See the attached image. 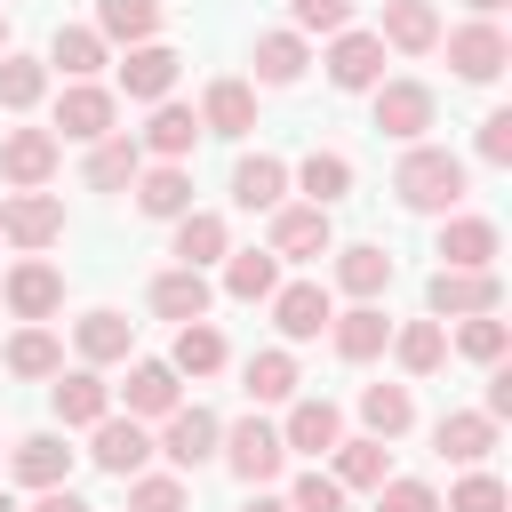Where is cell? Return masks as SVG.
<instances>
[{"instance_id":"6da1fadb","label":"cell","mask_w":512,"mask_h":512,"mask_svg":"<svg viewBox=\"0 0 512 512\" xmlns=\"http://www.w3.org/2000/svg\"><path fill=\"white\" fill-rule=\"evenodd\" d=\"M464 184H472V168H464L448 144H408L400 168H392V192H400V208H416V216H448V208L464 200Z\"/></svg>"},{"instance_id":"7a4b0ae2","label":"cell","mask_w":512,"mask_h":512,"mask_svg":"<svg viewBox=\"0 0 512 512\" xmlns=\"http://www.w3.org/2000/svg\"><path fill=\"white\" fill-rule=\"evenodd\" d=\"M216 456L232 464V480H248V488H272V480H280V464H288V440H280V424H264V416H240V424L216 440Z\"/></svg>"},{"instance_id":"3957f363","label":"cell","mask_w":512,"mask_h":512,"mask_svg":"<svg viewBox=\"0 0 512 512\" xmlns=\"http://www.w3.org/2000/svg\"><path fill=\"white\" fill-rule=\"evenodd\" d=\"M424 304H432V320H472V312H496L504 304V280H496V264H480V272L440 264L432 288H424Z\"/></svg>"},{"instance_id":"277c9868","label":"cell","mask_w":512,"mask_h":512,"mask_svg":"<svg viewBox=\"0 0 512 512\" xmlns=\"http://www.w3.org/2000/svg\"><path fill=\"white\" fill-rule=\"evenodd\" d=\"M448 64H456V80L488 88V80L512 64V40H504V24H496V16H472V24H456V32H448Z\"/></svg>"},{"instance_id":"5b68a950","label":"cell","mask_w":512,"mask_h":512,"mask_svg":"<svg viewBox=\"0 0 512 512\" xmlns=\"http://www.w3.org/2000/svg\"><path fill=\"white\" fill-rule=\"evenodd\" d=\"M368 96H376V128H384L392 144H424L432 112H440V96H432L424 80H376Z\"/></svg>"},{"instance_id":"8992f818","label":"cell","mask_w":512,"mask_h":512,"mask_svg":"<svg viewBox=\"0 0 512 512\" xmlns=\"http://www.w3.org/2000/svg\"><path fill=\"white\" fill-rule=\"evenodd\" d=\"M216 440H224V424H216L208 408H184V400H176V408L160 416V440H152V456H168L176 472H200V464L216 456Z\"/></svg>"},{"instance_id":"52a82bcc","label":"cell","mask_w":512,"mask_h":512,"mask_svg":"<svg viewBox=\"0 0 512 512\" xmlns=\"http://www.w3.org/2000/svg\"><path fill=\"white\" fill-rule=\"evenodd\" d=\"M0 240H16V248H48V240H64V200L40 192V184L8 192V200H0Z\"/></svg>"},{"instance_id":"ba28073f","label":"cell","mask_w":512,"mask_h":512,"mask_svg":"<svg viewBox=\"0 0 512 512\" xmlns=\"http://www.w3.org/2000/svg\"><path fill=\"white\" fill-rule=\"evenodd\" d=\"M88 432H96V440H88V456H96L112 480H136V472L152 464V432H144V416H96Z\"/></svg>"},{"instance_id":"9c48e42d","label":"cell","mask_w":512,"mask_h":512,"mask_svg":"<svg viewBox=\"0 0 512 512\" xmlns=\"http://www.w3.org/2000/svg\"><path fill=\"white\" fill-rule=\"evenodd\" d=\"M328 80L344 88V96H368L376 80H384V40L376 32H328Z\"/></svg>"},{"instance_id":"30bf717a","label":"cell","mask_w":512,"mask_h":512,"mask_svg":"<svg viewBox=\"0 0 512 512\" xmlns=\"http://www.w3.org/2000/svg\"><path fill=\"white\" fill-rule=\"evenodd\" d=\"M56 160H64V136H56V128H8V136H0V176H8L16 192H24V184H48Z\"/></svg>"},{"instance_id":"8fae6325","label":"cell","mask_w":512,"mask_h":512,"mask_svg":"<svg viewBox=\"0 0 512 512\" xmlns=\"http://www.w3.org/2000/svg\"><path fill=\"white\" fill-rule=\"evenodd\" d=\"M264 304H272V328H280L288 344H312V336L328 328V312H336V296H328L320 280H288V288H272Z\"/></svg>"},{"instance_id":"7c38bea8","label":"cell","mask_w":512,"mask_h":512,"mask_svg":"<svg viewBox=\"0 0 512 512\" xmlns=\"http://www.w3.org/2000/svg\"><path fill=\"white\" fill-rule=\"evenodd\" d=\"M112 120H120V96H112V88H96V80H72V88L56 96V128H64L72 144L112 136Z\"/></svg>"},{"instance_id":"4fadbf2b","label":"cell","mask_w":512,"mask_h":512,"mask_svg":"<svg viewBox=\"0 0 512 512\" xmlns=\"http://www.w3.org/2000/svg\"><path fill=\"white\" fill-rule=\"evenodd\" d=\"M280 264H304V256H328V208H312V200H280L272 208V240H264Z\"/></svg>"},{"instance_id":"5bb4252c","label":"cell","mask_w":512,"mask_h":512,"mask_svg":"<svg viewBox=\"0 0 512 512\" xmlns=\"http://www.w3.org/2000/svg\"><path fill=\"white\" fill-rule=\"evenodd\" d=\"M0 304H8L16 320H48V312L64 304V272H56V264H40V256H24V264L0 280Z\"/></svg>"},{"instance_id":"9a60e30c","label":"cell","mask_w":512,"mask_h":512,"mask_svg":"<svg viewBox=\"0 0 512 512\" xmlns=\"http://www.w3.org/2000/svg\"><path fill=\"white\" fill-rule=\"evenodd\" d=\"M48 400H56V424H64V432H80V424H96V416H112V384H104V376H96L88 360H80L72 376L56 368V384H48Z\"/></svg>"},{"instance_id":"2e32d148","label":"cell","mask_w":512,"mask_h":512,"mask_svg":"<svg viewBox=\"0 0 512 512\" xmlns=\"http://www.w3.org/2000/svg\"><path fill=\"white\" fill-rule=\"evenodd\" d=\"M176 72H184V56H176L168 40H136L128 64H120V88H128L136 104H160V96L176 88Z\"/></svg>"},{"instance_id":"e0dca14e","label":"cell","mask_w":512,"mask_h":512,"mask_svg":"<svg viewBox=\"0 0 512 512\" xmlns=\"http://www.w3.org/2000/svg\"><path fill=\"white\" fill-rule=\"evenodd\" d=\"M136 208H144L152 224H176V216L192 208V168H184V160H152V168H136Z\"/></svg>"},{"instance_id":"ac0fdd59","label":"cell","mask_w":512,"mask_h":512,"mask_svg":"<svg viewBox=\"0 0 512 512\" xmlns=\"http://www.w3.org/2000/svg\"><path fill=\"white\" fill-rule=\"evenodd\" d=\"M432 448L448 456V464H488V448H496V416H480V408H448L440 424H432Z\"/></svg>"},{"instance_id":"d6986e66","label":"cell","mask_w":512,"mask_h":512,"mask_svg":"<svg viewBox=\"0 0 512 512\" xmlns=\"http://www.w3.org/2000/svg\"><path fill=\"white\" fill-rule=\"evenodd\" d=\"M376 40L400 48V56H424V48H440V8H432V0H384Z\"/></svg>"},{"instance_id":"ffe728a7","label":"cell","mask_w":512,"mask_h":512,"mask_svg":"<svg viewBox=\"0 0 512 512\" xmlns=\"http://www.w3.org/2000/svg\"><path fill=\"white\" fill-rule=\"evenodd\" d=\"M256 128V88L248 80H208L200 96V136H248Z\"/></svg>"},{"instance_id":"44dd1931","label":"cell","mask_w":512,"mask_h":512,"mask_svg":"<svg viewBox=\"0 0 512 512\" xmlns=\"http://www.w3.org/2000/svg\"><path fill=\"white\" fill-rule=\"evenodd\" d=\"M152 160H192V144H200V112L192 104H152V120H144V136H136Z\"/></svg>"},{"instance_id":"7402d4cb","label":"cell","mask_w":512,"mask_h":512,"mask_svg":"<svg viewBox=\"0 0 512 512\" xmlns=\"http://www.w3.org/2000/svg\"><path fill=\"white\" fill-rule=\"evenodd\" d=\"M224 248H232V224H224L216 208H184V216H176V248H168L176 264H192V272H208V264H216Z\"/></svg>"},{"instance_id":"603a6c76","label":"cell","mask_w":512,"mask_h":512,"mask_svg":"<svg viewBox=\"0 0 512 512\" xmlns=\"http://www.w3.org/2000/svg\"><path fill=\"white\" fill-rule=\"evenodd\" d=\"M208 296H216V288H208V272H192V264H168V272L152 280V312L176 320V328H184V320H208Z\"/></svg>"},{"instance_id":"cb8c5ba5","label":"cell","mask_w":512,"mask_h":512,"mask_svg":"<svg viewBox=\"0 0 512 512\" xmlns=\"http://www.w3.org/2000/svg\"><path fill=\"white\" fill-rule=\"evenodd\" d=\"M72 344H80V360H88V368H104V360H128V344H136V320L96 304V312H80V320H72Z\"/></svg>"},{"instance_id":"d4e9b609","label":"cell","mask_w":512,"mask_h":512,"mask_svg":"<svg viewBox=\"0 0 512 512\" xmlns=\"http://www.w3.org/2000/svg\"><path fill=\"white\" fill-rule=\"evenodd\" d=\"M336 288H344V296H360V304H376V296L392 288V256H384L376 240H352V248H336Z\"/></svg>"},{"instance_id":"484cf974","label":"cell","mask_w":512,"mask_h":512,"mask_svg":"<svg viewBox=\"0 0 512 512\" xmlns=\"http://www.w3.org/2000/svg\"><path fill=\"white\" fill-rule=\"evenodd\" d=\"M328 336H336V360H376L384 352V336H392V320L376 312V304H352V312H328Z\"/></svg>"},{"instance_id":"4316f807","label":"cell","mask_w":512,"mask_h":512,"mask_svg":"<svg viewBox=\"0 0 512 512\" xmlns=\"http://www.w3.org/2000/svg\"><path fill=\"white\" fill-rule=\"evenodd\" d=\"M280 440H288L296 456H328V448L344 440V416H336V400H296V408H288V424H280Z\"/></svg>"},{"instance_id":"83f0119b","label":"cell","mask_w":512,"mask_h":512,"mask_svg":"<svg viewBox=\"0 0 512 512\" xmlns=\"http://www.w3.org/2000/svg\"><path fill=\"white\" fill-rule=\"evenodd\" d=\"M104 48H112V40H104L96 24H56V40H48V64H56L64 80H96V72H104Z\"/></svg>"},{"instance_id":"f1b7e54d","label":"cell","mask_w":512,"mask_h":512,"mask_svg":"<svg viewBox=\"0 0 512 512\" xmlns=\"http://www.w3.org/2000/svg\"><path fill=\"white\" fill-rule=\"evenodd\" d=\"M496 224L488 216H448L440 224V264H464V272H480V264H496Z\"/></svg>"},{"instance_id":"f546056e","label":"cell","mask_w":512,"mask_h":512,"mask_svg":"<svg viewBox=\"0 0 512 512\" xmlns=\"http://www.w3.org/2000/svg\"><path fill=\"white\" fill-rule=\"evenodd\" d=\"M272 288H280V256H272V248H224V296L264 304Z\"/></svg>"},{"instance_id":"4dcf8cb0","label":"cell","mask_w":512,"mask_h":512,"mask_svg":"<svg viewBox=\"0 0 512 512\" xmlns=\"http://www.w3.org/2000/svg\"><path fill=\"white\" fill-rule=\"evenodd\" d=\"M120 392H128V416H168V408L184 400V376H176L168 360H136Z\"/></svg>"},{"instance_id":"1f68e13d","label":"cell","mask_w":512,"mask_h":512,"mask_svg":"<svg viewBox=\"0 0 512 512\" xmlns=\"http://www.w3.org/2000/svg\"><path fill=\"white\" fill-rule=\"evenodd\" d=\"M248 64H256V80H264V88H296V80H304V64H312V48H304V32H264Z\"/></svg>"},{"instance_id":"d6a6232c","label":"cell","mask_w":512,"mask_h":512,"mask_svg":"<svg viewBox=\"0 0 512 512\" xmlns=\"http://www.w3.org/2000/svg\"><path fill=\"white\" fill-rule=\"evenodd\" d=\"M136 168H144V144H136V136H120V128H112V136H96V144H88V184H96V192L136 184Z\"/></svg>"},{"instance_id":"836d02e7","label":"cell","mask_w":512,"mask_h":512,"mask_svg":"<svg viewBox=\"0 0 512 512\" xmlns=\"http://www.w3.org/2000/svg\"><path fill=\"white\" fill-rule=\"evenodd\" d=\"M280 192H288V160H272V152H240V168H232V200H240V208H280Z\"/></svg>"},{"instance_id":"e575fe53","label":"cell","mask_w":512,"mask_h":512,"mask_svg":"<svg viewBox=\"0 0 512 512\" xmlns=\"http://www.w3.org/2000/svg\"><path fill=\"white\" fill-rule=\"evenodd\" d=\"M328 456H336V488H344V496H352V488H384V480H392V464H384V440H376V432L336 440Z\"/></svg>"},{"instance_id":"d590c367","label":"cell","mask_w":512,"mask_h":512,"mask_svg":"<svg viewBox=\"0 0 512 512\" xmlns=\"http://www.w3.org/2000/svg\"><path fill=\"white\" fill-rule=\"evenodd\" d=\"M384 344H392V360H400L408 376H432V368L448 360V328H440V320H408V328H392Z\"/></svg>"},{"instance_id":"8d00e7d4","label":"cell","mask_w":512,"mask_h":512,"mask_svg":"<svg viewBox=\"0 0 512 512\" xmlns=\"http://www.w3.org/2000/svg\"><path fill=\"white\" fill-rule=\"evenodd\" d=\"M8 464H16V480H24V488H56V480L72 472V448H64L56 432H32V440H16V456H8Z\"/></svg>"},{"instance_id":"74e56055","label":"cell","mask_w":512,"mask_h":512,"mask_svg":"<svg viewBox=\"0 0 512 512\" xmlns=\"http://www.w3.org/2000/svg\"><path fill=\"white\" fill-rule=\"evenodd\" d=\"M360 424H368L376 440H400V432L416 424V400H408V384H368V392H360Z\"/></svg>"},{"instance_id":"f35d334b","label":"cell","mask_w":512,"mask_h":512,"mask_svg":"<svg viewBox=\"0 0 512 512\" xmlns=\"http://www.w3.org/2000/svg\"><path fill=\"white\" fill-rule=\"evenodd\" d=\"M168 368H176V376H216V368H224V336H216L208 320H184V328H176Z\"/></svg>"},{"instance_id":"ab89813d","label":"cell","mask_w":512,"mask_h":512,"mask_svg":"<svg viewBox=\"0 0 512 512\" xmlns=\"http://www.w3.org/2000/svg\"><path fill=\"white\" fill-rule=\"evenodd\" d=\"M240 392H248L256 408H272V400H296V360H288V352H256V360L240 368Z\"/></svg>"},{"instance_id":"60d3db41","label":"cell","mask_w":512,"mask_h":512,"mask_svg":"<svg viewBox=\"0 0 512 512\" xmlns=\"http://www.w3.org/2000/svg\"><path fill=\"white\" fill-rule=\"evenodd\" d=\"M40 96H48V64H40V56L0 48V104H8V112H32Z\"/></svg>"},{"instance_id":"b9f144b4","label":"cell","mask_w":512,"mask_h":512,"mask_svg":"<svg viewBox=\"0 0 512 512\" xmlns=\"http://www.w3.org/2000/svg\"><path fill=\"white\" fill-rule=\"evenodd\" d=\"M96 32L104 40H152L160 32V0H96Z\"/></svg>"},{"instance_id":"7bdbcfd3","label":"cell","mask_w":512,"mask_h":512,"mask_svg":"<svg viewBox=\"0 0 512 512\" xmlns=\"http://www.w3.org/2000/svg\"><path fill=\"white\" fill-rule=\"evenodd\" d=\"M296 184H304L312 208H336V200L352 192V160H344V152H312V160L296 168Z\"/></svg>"},{"instance_id":"ee69618b","label":"cell","mask_w":512,"mask_h":512,"mask_svg":"<svg viewBox=\"0 0 512 512\" xmlns=\"http://www.w3.org/2000/svg\"><path fill=\"white\" fill-rule=\"evenodd\" d=\"M8 368H16V376H56V368H64V344L32 320V328H16V336H8Z\"/></svg>"},{"instance_id":"f6af8a7d","label":"cell","mask_w":512,"mask_h":512,"mask_svg":"<svg viewBox=\"0 0 512 512\" xmlns=\"http://www.w3.org/2000/svg\"><path fill=\"white\" fill-rule=\"evenodd\" d=\"M128 512H192V496H184L176 472H136L128 480Z\"/></svg>"},{"instance_id":"bcb514c9","label":"cell","mask_w":512,"mask_h":512,"mask_svg":"<svg viewBox=\"0 0 512 512\" xmlns=\"http://www.w3.org/2000/svg\"><path fill=\"white\" fill-rule=\"evenodd\" d=\"M504 344H512V328H504L496 312H472V320L456 328V352H464V360H480V368H488V360H504Z\"/></svg>"},{"instance_id":"7dc6e473","label":"cell","mask_w":512,"mask_h":512,"mask_svg":"<svg viewBox=\"0 0 512 512\" xmlns=\"http://www.w3.org/2000/svg\"><path fill=\"white\" fill-rule=\"evenodd\" d=\"M448 512H504V480L472 464V472H464V480L448 488Z\"/></svg>"},{"instance_id":"c3c4849f","label":"cell","mask_w":512,"mask_h":512,"mask_svg":"<svg viewBox=\"0 0 512 512\" xmlns=\"http://www.w3.org/2000/svg\"><path fill=\"white\" fill-rule=\"evenodd\" d=\"M288 512H344L336 472H304V480H296V496H288Z\"/></svg>"},{"instance_id":"681fc988","label":"cell","mask_w":512,"mask_h":512,"mask_svg":"<svg viewBox=\"0 0 512 512\" xmlns=\"http://www.w3.org/2000/svg\"><path fill=\"white\" fill-rule=\"evenodd\" d=\"M296 32H344L352 24V0H288Z\"/></svg>"},{"instance_id":"f907efd6","label":"cell","mask_w":512,"mask_h":512,"mask_svg":"<svg viewBox=\"0 0 512 512\" xmlns=\"http://www.w3.org/2000/svg\"><path fill=\"white\" fill-rule=\"evenodd\" d=\"M376 512H440V496L424 480H384L376 488Z\"/></svg>"},{"instance_id":"816d5d0a","label":"cell","mask_w":512,"mask_h":512,"mask_svg":"<svg viewBox=\"0 0 512 512\" xmlns=\"http://www.w3.org/2000/svg\"><path fill=\"white\" fill-rule=\"evenodd\" d=\"M480 160L488 168H512V112H488L480 120Z\"/></svg>"},{"instance_id":"f5cc1de1","label":"cell","mask_w":512,"mask_h":512,"mask_svg":"<svg viewBox=\"0 0 512 512\" xmlns=\"http://www.w3.org/2000/svg\"><path fill=\"white\" fill-rule=\"evenodd\" d=\"M24 512H88V504H80V496L56 480V488H32V504H24Z\"/></svg>"},{"instance_id":"db71d44e","label":"cell","mask_w":512,"mask_h":512,"mask_svg":"<svg viewBox=\"0 0 512 512\" xmlns=\"http://www.w3.org/2000/svg\"><path fill=\"white\" fill-rule=\"evenodd\" d=\"M240 512H288V496H264V488H256V496H248Z\"/></svg>"},{"instance_id":"11a10c76","label":"cell","mask_w":512,"mask_h":512,"mask_svg":"<svg viewBox=\"0 0 512 512\" xmlns=\"http://www.w3.org/2000/svg\"><path fill=\"white\" fill-rule=\"evenodd\" d=\"M464 8H472V16H496V8H504V0H464Z\"/></svg>"},{"instance_id":"9f6ffc18","label":"cell","mask_w":512,"mask_h":512,"mask_svg":"<svg viewBox=\"0 0 512 512\" xmlns=\"http://www.w3.org/2000/svg\"><path fill=\"white\" fill-rule=\"evenodd\" d=\"M0 512H24V504H16V496H8V488H0Z\"/></svg>"},{"instance_id":"6f0895ef","label":"cell","mask_w":512,"mask_h":512,"mask_svg":"<svg viewBox=\"0 0 512 512\" xmlns=\"http://www.w3.org/2000/svg\"><path fill=\"white\" fill-rule=\"evenodd\" d=\"M0 48H8V16H0Z\"/></svg>"}]
</instances>
